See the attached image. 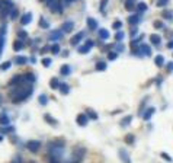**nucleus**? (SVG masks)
Returning <instances> with one entry per match:
<instances>
[{"instance_id":"obj_1","label":"nucleus","mask_w":173,"mask_h":163,"mask_svg":"<svg viewBox=\"0 0 173 163\" xmlns=\"http://www.w3.org/2000/svg\"><path fill=\"white\" fill-rule=\"evenodd\" d=\"M31 93H32V88H21V86H17L15 90L12 92V102L13 104H17V102H22V100L28 99L31 96Z\"/></svg>"},{"instance_id":"obj_2","label":"nucleus","mask_w":173,"mask_h":163,"mask_svg":"<svg viewBox=\"0 0 173 163\" xmlns=\"http://www.w3.org/2000/svg\"><path fill=\"white\" fill-rule=\"evenodd\" d=\"M85 156H86V149H77V150L73 153L72 159H70L68 163H82V160L85 159Z\"/></svg>"},{"instance_id":"obj_3","label":"nucleus","mask_w":173,"mask_h":163,"mask_svg":"<svg viewBox=\"0 0 173 163\" xmlns=\"http://www.w3.org/2000/svg\"><path fill=\"white\" fill-rule=\"evenodd\" d=\"M48 9L54 13H61L63 12V4L61 0H48Z\"/></svg>"},{"instance_id":"obj_4","label":"nucleus","mask_w":173,"mask_h":163,"mask_svg":"<svg viewBox=\"0 0 173 163\" xmlns=\"http://www.w3.org/2000/svg\"><path fill=\"white\" fill-rule=\"evenodd\" d=\"M39 147H41V143H39L38 140H31V141L26 143V149L29 151H32V153L39 151Z\"/></svg>"},{"instance_id":"obj_5","label":"nucleus","mask_w":173,"mask_h":163,"mask_svg":"<svg viewBox=\"0 0 173 163\" xmlns=\"http://www.w3.org/2000/svg\"><path fill=\"white\" fill-rule=\"evenodd\" d=\"M95 45V42L92 41V39H87V41H86V44L83 47H80V48H79V54H86V53H89V51L92 50V47Z\"/></svg>"},{"instance_id":"obj_6","label":"nucleus","mask_w":173,"mask_h":163,"mask_svg":"<svg viewBox=\"0 0 173 163\" xmlns=\"http://www.w3.org/2000/svg\"><path fill=\"white\" fill-rule=\"evenodd\" d=\"M87 121H89V118L86 114H79L76 118V122H77V125H80V127H86L87 125Z\"/></svg>"},{"instance_id":"obj_7","label":"nucleus","mask_w":173,"mask_h":163,"mask_svg":"<svg viewBox=\"0 0 173 163\" xmlns=\"http://www.w3.org/2000/svg\"><path fill=\"white\" fill-rule=\"evenodd\" d=\"M140 55H146V57H150L151 55V48L147 44H140Z\"/></svg>"},{"instance_id":"obj_8","label":"nucleus","mask_w":173,"mask_h":163,"mask_svg":"<svg viewBox=\"0 0 173 163\" xmlns=\"http://www.w3.org/2000/svg\"><path fill=\"white\" fill-rule=\"evenodd\" d=\"M25 80V76H22V74H17V76H15V77H12L10 79V82H9V86H21V83Z\"/></svg>"},{"instance_id":"obj_9","label":"nucleus","mask_w":173,"mask_h":163,"mask_svg":"<svg viewBox=\"0 0 173 163\" xmlns=\"http://www.w3.org/2000/svg\"><path fill=\"white\" fill-rule=\"evenodd\" d=\"M118 155H119V159L122 160L124 163H131V157H130V155H128V151H127V150L121 149Z\"/></svg>"},{"instance_id":"obj_10","label":"nucleus","mask_w":173,"mask_h":163,"mask_svg":"<svg viewBox=\"0 0 173 163\" xmlns=\"http://www.w3.org/2000/svg\"><path fill=\"white\" fill-rule=\"evenodd\" d=\"M73 28H74V22H72V21H66L63 23V26H61V31L63 32H72L73 31Z\"/></svg>"},{"instance_id":"obj_11","label":"nucleus","mask_w":173,"mask_h":163,"mask_svg":"<svg viewBox=\"0 0 173 163\" xmlns=\"http://www.w3.org/2000/svg\"><path fill=\"white\" fill-rule=\"evenodd\" d=\"M83 37H85V32H83V31H82V32H79V33H76V35L70 39V44H72V45H77V44L83 39Z\"/></svg>"},{"instance_id":"obj_12","label":"nucleus","mask_w":173,"mask_h":163,"mask_svg":"<svg viewBox=\"0 0 173 163\" xmlns=\"http://www.w3.org/2000/svg\"><path fill=\"white\" fill-rule=\"evenodd\" d=\"M140 21H141V15H138V13H137V15H131V16L128 18V22L131 23V26H132V25L137 26Z\"/></svg>"},{"instance_id":"obj_13","label":"nucleus","mask_w":173,"mask_h":163,"mask_svg":"<svg viewBox=\"0 0 173 163\" xmlns=\"http://www.w3.org/2000/svg\"><path fill=\"white\" fill-rule=\"evenodd\" d=\"M97 35H99V38L101 39H109V31L105 29V28H101V29L97 31Z\"/></svg>"},{"instance_id":"obj_14","label":"nucleus","mask_w":173,"mask_h":163,"mask_svg":"<svg viewBox=\"0 0 173 163\" xmlns=\"http://www.w3.org/2000/svg\"><path fill=\"white\" fill-rule=\"evenodd\" d=\"M61 33H63V31H58V29L51 31L50 39H51V41H57V39H60V38H61Z\"/></svg>"},{"instance_id":"obj_15","label":"nucleus","mask_w":173,"mask_h":163,"mask_svg":"<svg viewBox=\"0 0 173 163\" xmlns=\"http://www.w3.org/2000/svg\"><path fill=\"white\" fill-rule=\"evenodd\" d=\"M60 73L63 76H68L70 73H72V67L68 66V64H63V66L60 67Z\"/></svg>"},{"instance_id":"obj_16","label":"nucleus","mask_w":173,"mask_h":163,"mask_svg":"<svg viewBox=\"0 0 173 163\" xmlns=\"http://www.w3.org/2000/svg\"><path fill=\"white\" fill-rule=\"evenodd\" d=\"M87 26L90 31H96L97 29V22L93 18H87Z\"/></svg>"},{"instance_id":"obj_17","label":"nucleus","mask_w":173,"mask_h":163,"mask_svg":"<svg viewBox=\"0 0 173 163\" xmlns=\"http://www.w3.org/2000/svg\"><path fill=\"white\" fill-rule=\"evenodd\" d=\"M31 21H32V13H25V15L21 18V23H22V25H28Z\"/></svg>"},{"instance_id":"obj_18","label":"nucleus","mask_w":173,"mask_h":163,"mask_svg":"<svg viewBox=\"0 0 173 163\" xmlns=\"http://www.w3.org/2000/svg\"><path fill=\"white\" fill-rule=\"evenodd\" d=\"M150 42H151L153 45H160V42H161V38L160 35H150Z\"/></svg>"},{"instance_id":"obj_19","label":"nucleus","mask_w":173,"mask_h":163,"mask_svg":"<svg viewBox=\"0 0 173 163\" xmlns=\"http://www.w3.org/2000/svg\"><path fill=\"white\" fill-rule=\"evenodd\" d=\"M154 64H156L157 67H163L165 66V57L163 55H156V59H154Z\"/></svg>"},{"instance_id":"obj_20","label":"nucleus","mask_w":173,"mask_h":163,"mask_svg":"<svg viewBox=\"0 0 173 163\" xmlns=\"http://www.w3.org/2000/svg\"><path fill=\"white\" fill-rule=\"evenodd\" d=\"M156 112V109L154 108H148L147 111H146V112L143 114V120H146V121H148V120H150V118H151V115L153 114Z\"/></svg>"},{"instance_id":"obj_21","label":"nucleus","mask_w":173,"mask_h":163,"mask_svg":"<svg viewBox=\"0 0 173 163\" xmlns=\"http://www.w3.org/2000/svg\"><path fill=\"white\" fill-rule=\"evenodd\" d=\"M146 10H147V4L144 3V2H141V3L137 4V12H138V15H143Z\"/></svg>"},{"instance_id":"obj_22","label":"nucleus","mask_w":173,"mask_h":163,"mask_svg":"<svg viewBox=\"0 0 173 163\" xmlns=\"http://www.w3.org/2000/svg\"><path fill=\"white\" fill-rule=\"evenodd\" d=\"M125 9L127 10H130V12H132V9L135 8V0H125Z\"/></svg>"},{"instance_id":"obj_23","label":"nucleus","mask_w":173,"mask_h":163,"mask_svg":"<svg viewBox=\"0 0 173 163\" xmlns=\"http://www.w3.org/2000/svg\"><path fill=\"white\" fill-rule=\"evenodd\" d=\"M44 120H45L48 124H51V125H57V124H58V122H57V120H54L50 114H45V115H44Z\"/></svg>"},{"instance_id":"obj_24","label":"nucleus","mask_w":173,"mask_h":163,"mask_svg":"<svg viewBox=\"0 0 173 163\" xmlns=\"http://www.w3.org/2000/svg\"><path fill=\"white\" fill-rule=\"evenodd\" d=\"M39 26H41L42 29H48V28H50V23H48V21H47L44 16L39 18Z\"/></svg>"},{"instance_id":"obj_25","label":"nucleus","mask_w":173,"mask_h":163,"mask_svg":"<svg viewBox=\"0 0 173 163\" xmlns=\"http://www.w3.org/2000/svg\"><path fill=\"white\" fill-rule=\"evenodd\" d=\"M86 115H87L89 118H90V120H97V114L95 112V111H93V109H90V108H87L86 109Z\"/></svg>"},{"instance_id":"obj_26","label":"nucleus","mask_w":173,"mask_h":163,"mask_svg":"<svg viewBox=\"0 0 173 163\" xmlns=\"http://www.w3.org/2000/svg\"><path fill=\"white\" fill-rule=\"evenodd\" d=\"M15 61H16L17 66H23V64L28 63V59H26V57H23V55H19V57H16V60H15Z\"/></svg>"},{"instance_id":"obj_27","label":"nucleus","mask_w":173,"mask_h":163,"mask_svg":"<svg viewBox=\"0 0 173 163\" xmlns=\"http://www.w3.org/2000/svg\"><path fill=\"white\" fill-rule=\"evenodd\" d=\"M131 121H132V117H131V115H127L124 120H121V127H128Z\"/></svg>"},{"instance_id":"obj_28","label":"nucleus","mask_w":173,"mask_h":163,"mask_svg":"<svg viewBox=\"0 0 173 163\" xmlns=\"http://www.w3.org/2000/svg\"><path fill=\"white\" fill-rule=\"evenodd\" d=\"M60 90H61V93L63 95H67L68 92H70V88H68V84H66V83H60Z\"/></svg>"},{"instance_id":"obj_29","label":"nucleus","mask_w":173,"mask_h":163,"mask_svg":"<svg viewBox=\"0 0 173 163\" xmlns=\"http://www.w3.org/2000/svg\"><path fill=\"white\" fill-rule=\"evenodd\" d=\"M4 45V28L0 29V54H2V50H3Z\"/></svg>"},{"instance_id":"obj_30","label":"nucleus","mask_w":173,"mask_h":163,"mask_svg":"<svg viewBox=\"0 0 173 163\" xmlns=\"http://www.w3.org/2000/svg\"><path fill=\"white\" fill-rule=\"evenodd\" d=\"M23 48V42L22 41H13V50L15 51H21Z\"/></svg>"},{"instance_id":"obj_31","label":"nucleus","mask_w":173,"mask_h":163,"mask_svg":"<svg viewBox=\"0 0 173 163\" xmlns=\"http://www.w3.org/2000/svg\"><path fill=\"white\" fill-rule=\"evenodd\" d=\"M134 140H135L134 134H127V135L124 137V141L127 143V144H132V143H134Z\"/></svg>"},{"instance_id":"obj_32","label":"nucleus","mask_w":173,"mask_h":163,"mask_svg":"<svg viewBox=\"0 0 173 163\" xmlns=\"http://www.w3.org/2000/svg\"><path fill=\"white\" fill-rule=\"evenodd\" d=\"M9 124V117L6 114H2L0 115V125H7Z\"/></svg>"},{"instance_id":"obj_33","label":"nucleus","mask_w":173,"mask_h":163,"mask_svg":"<svg viewBox=\"0 0 173 163\" xmlns=\"http://www.w3.org/2000/svg\"><path fill=\"white\" fill-rule=\"evenodd\" d=\"M96 70L97 71L106 70V63H105V61H99V63H96Z\"/></svg>"},{"instance_id":"obj_34","label":"nucleus","mask_w":173,"mask_h":163,"mask_svg":"<svg viewBox=\"0 0 173 163\" xmlns=\"http://www.w3.org/2000/svg\"><path fill=\"white\" fill-rule=\"evenodd\" d=\"M50 86H51V89H58L60 88L58 80L55 79V77H52V79H51V82H50Z\"/></svg>"},{"instance_id":"obj_35","label":"nucleus","mask_w":173,"mask_h":163,"mask_svg":"<svg viewBox=\"0 0 173 163\" xmlns=\"http://www.w3.org/2000/svg\"><path fill=\"white\" fill-rule=\"evenodd\" d=\"M163 18H165V19H169V21H172V19H173L172 10H165V12H163Z\"/></svg>"},{"instance_id":"obj_36","label":"nucleus","mask_w":173,"mask_h":163,"mask_svg":"<svg viewBox=\"0 0 173 163\" xmlns=\"http://www.w3.org/2000/svg\"><path fill=\"white\" fill-rule=\"evenodd\" d=\"M0 2H2V4H3V8H7V9L13 8V3L10 2V0H0Z\"/></svg>"},{"instance_id":"obj_37","label":"nucleus","mask_w":173,"mask_h":163,"mask_svg":"<svg viewBox=\"0 0 173 163\" xmlns=\"http://www.w3.org/2000/svg\"><path fill=\"white\" fill-rule=\"evenodd\" d=\"M10 66H12V63L10 61H4V63L0 64V70H7V69H10Z\"/></svg>"},{"instance_id":"obj_38","label":"nucleus","mask_w":173,"mask_h":163,"mask_svg":"<svg viewBox=\"0 0 173 163\" xmlns=\"http://www.w3.org/2000/svg\"><path fill=\"white\" fill-rule=\"evenodd\" d=\"M112 28L116 29V31H119L121 28H122V22H121V21H115L114 23H112Z\"/></svg>"},{"instance_id":"obj_39","label":"nucleus","mask_w":173,"mask_h":163,"mask_svg":"<svg viewBox=\"0 0 173 163\" xmlns=\"http://www.w3.org/2000/svg\"><path fill=\"white\" fill-rule=\"evenodd\" d=\"M51 53H52V54H58V53H60V45H58V44L51 45Z\"/></svg>"},{"instance_id":"obj_40","label":"nucleus","mask_w":173,"mask_h":163,"mask_svg":"<svg viewBox=\"0 0 173 163\" xmlns=\"http://www.w3.org/2000/svg\"><path fill=\"white\" fill-rule=\"evenodd\" d=\"M38 102L41 105H47V102H48V98H47L45 95H41V96L38 98Z\"/></svg>"},{"instance_id":"obj_41","label":"nucleus","mask_w":173,"mask_h":163,"mask_svg":"<svg viewBox=\"0 0 173 163\" xmlns=\"http://www.w3.org/2000/svg\"><path fill=\"white\" fill-rule=\"evenodd\" d=\"M116 57H118V53H114V51H111V53H108V59H109L111 61H114V60H116Z\"/></svg>"},{"instance_id":"obj_42","label":"nucleus","mask_w":173,"mask_h":163,"mask_svg":"<svg viewBox=\"0 0 173 163\" xmlns=\"http://www.w3.org/2000/svg\"><path fill=\"white\" fill-rule=\"evenodd\" d=\"M115 39H116V41H122L124 39V32L122 31H118V32L115 33Z\"/></svg>"},{"instance_id":"obj_43","label":"nucleus","mask_w":173,"mask_h":163,"mask_svg":"<svg viewBox=\"0 0 173 163\" xmlns=\"http://www.w3.org/2000/svg\"><path fill=\"white\" fill-rule=\"evenodd\" d=\"M153 26H154V28H156V29H161V28H163V22L161 21H154V23H153Z\"/></svg>"},{"instance_id":"obj_44","label":"nucleus","mask_w":173,"mask_h":163,"mask_svg":"<svg viewBox=\"0 0 173 163\" xmlns=\"http://www.w3.org/2000/svg\"><path fill=\"white\" fill-rule=\"evenodd\" d=\"M0 131H2V133H4V134H7V133H12V131H13V127H12V125H6V127H4V128H2V130H0Z\"/></svg>"},{"instance_id":"obj_45","label":"nucleus","mask_w":173,"mask_h":163,"mask_svg":"<svg viewBox=\"0 0 173 163\" xmlns=\"http://www.w3.org/2000/svg\"><path fill=\"white\" fill-rule=\"evenodd\" d=\"M167 3H169V0H159V2L156 3V6L157 8H163V6H166Z\"/></svg>"},{"instance_id":"obj_46","label":"nucleus","mask_w":173,"mask_h":163,"mask_svg":"<svg viewBox=\"0 0 173 163\" xmlns=\"http://www.w3.org/2000/svg\"><path fill=\"white\" fill-rule=\"evenodd\" d=\"M25 80H26V82L29 80L31 83H34V82H35V77H34V74H31V73H29V74H25Z\"/></svg>"},{"instance_id":"obj_47","label":"nucleus","mask_w":173,"mask_h":163,"mask_svg":"<svg viewBox=\"0 0 173 163\" xmlns=\"http://www.w3.org/2000/svg\"><path fill=\"white\" fill-rule=\"evenodd\" d=\"M17 35H19V39H26V38H28V33H26L25 31H19Z\"/></svg>"},{"instance_id":"obj_48","label":"nucleus","mask_w":173,"mask_h":163,"mask_svg":"<svg viewBox=\"0 0 173 163\" xmlns=\"http://www.w3.org/2000/svg\"><path fill=\"white\" fill-rule=\"evenodd\" d=\"M51 63H52V61H51V59H44L42 60V66L44 67H50Z\"/></svg>"},{"instance_id":"obj_49","label":"nucleus","mask_w":173,"mask_h":163,"mask_svg":"<svg viewBox=\"0 0 173 163\" xmlns=\"http://www.w3.org/2000/svg\"><path fill=\"white\" fill-rule=\"evenodd\" d=\"M106 3H108V0H102V2H101V12H102V13H105Z\"/></svg>"},{"instance_id":"obj_50","label":"nucleus","mask_w":173,"mask_h":163,"mask_svg":"<svg viewBox=\"0 0 173 163\" xmlns=\"http://www.w3.org/2000/svg\"><path fill=\"white\" fill-rule=\"evenodd\" d=\"M160 156H161V159H165V160H167V162H172V160H173V159H172V157H170V156H169V155H166V153H161V155H160Z\"/></svg>"},{"instance_id":"obj_51","label":"nucleus","mask_w":173,"mask_h":163,"mask_svg":"<svg viewBox=\"0 0 173 163\" xmlns=\"http://www.w3.org/2000/svg\"><path fill=\"white\" fill-rule=\"evenodd\" d=\"M166 69H167V71H169V73H172V71H173V61H170V63H167V66H166Z\"/></svg>"},{"instance_id":"obj_52","label":"nucleus","mask_w":173,"mask_h":163,"mask_svg":"<svg viewBox=\"0 0 173 163\" xmlns=\"http://www.w3.org/2000/svg\"><path fill=\"white\" fill-rule=\"evenodd\" d=\"M16 16H17V9H13V10H12V15H10V18H12V19H15Z\"/></svg>"},{"instance_id":"obj_53","label":"nucleus","mask_w":173,"mask_h":163,"mask_svg":"<svg viewBox=\"0 0 173 163\" xmlns=\"http://www.w3.org/2000/svg\"><path fill=\"white\" fill-rule=\"evenodd\" d=\"M116 51H121V53H122V51H124V45H122V44H121V45H116Z\"/></svg>"},{"instance_id":"obj_54","label":"nucleus","mask_w":173,"mask_h":163,"mask_svg":"<svg viewBox=\"0 0 173 163\" xmlns=\"http://www.w3.org/2000/svg\"><path fill=\"white\" fill-rule=\"evenodd\" d=\"M167 48L173 50V41H169V42H167Z\"/></svg>"},{"instance_id":"obj_55","label":"nucleus","mask_w":173,"mask_h":163,"mask_svg":"<svg viewBox=\"0 0 173 163\" xmlns=\"http://www.w3.org/2000/svg\"><path fill=\"white\" fill-rule=\"evenodd\" d=\"M50 163H60V160H55V159H51Z\"/></svg>"},{"instance_id":"obj_56","label":"nucleus","mask_w":173,"mask_h":163,"mask_svg":"<svg viewBox=\"0 0 173 163\" xmlns=\"http://www.w3.org/2000/svg\"><path fill=\"white\" fill-rule=\"evenodd\" d=\"M66 2H67V3H73V2H74V0H66Z\"/></svg>"},{"instance_id":"obj_57","label":"nucleus","mask_w":173,"mask_h":163,"mask_svg":"<svg viewBox=\"0 0 173 163\" xmlns=\"http://www.w3.org/2000/svg\"><path fill=\"white\" fill-rule=\"evenodd\" d=\"M2 9H3V4H2V2H0V10H2Z\"/></svg>"},{"instance_id":"obj_58","label":"nucleus","mask_w":173,"mask_h":163,"mask_svg":"<svg viewBox=\"0 0 173 163\" xmlns=\"http://www.w3.org/2000/svg\"><path fill=\"white\" fill-rule=\"evenodd\" d=\"M12 163H19V160H13V162Z\"/></svg>"},{"instance_id":"obj_59","label":"nucleus","mask_w":173,"mask_h":163,"mask_svg":"<svg viewBox=\"0 0 173 163\" xmlns=\"http://www.w3.org/2000/svg\"><path fill=\"white\" fill-rule=\"evenodd\" d=\"M2 140H3V137H2V135H0V141H2Z\"/></svg>"},{"instance_id":"obj_60","label":"nucleus","mask_w":173,"mask_h":163,"mask_svg":"<svg viewBox=\"0 0 173 163\" xmlns=\"http://www.w3.org/2000/svg\"><path fill=\"white\" fill-rule=\"evenodd\" d=\"M39 2H44V0H39Z\"/></svg>"}]
</instances>
